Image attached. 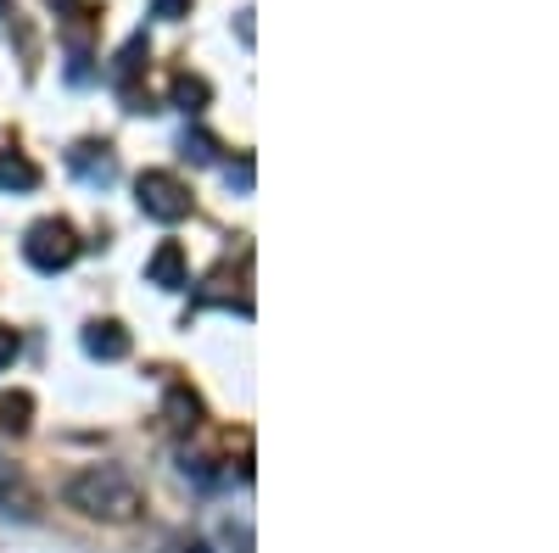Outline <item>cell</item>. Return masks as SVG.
Listing matches in <instances>:
<instances>
[{
  "label": "cell",
  "instance_id": "cell-1",
  "mask_svg": "<svg viewBox=\"0 0 559 553\" xmlns=\"http://www.w3.org/2000/svg\"><path fill=\"white\" fill-rule=\"evenodd\" d=\"M68 497H73V509L96 515V520H134V515H140V486H134L118 465L84 470V476L68 486Z\"/></svg>",
  "mask_w": 559,
  "mask_h": 553
},
{
  "label": "cell",
  "instance_id": "cell-2",
  "mask_svg": "<svg viewBox=\"0 0 559 553\" xmlns=\"http://www.w3.org/2000/svg\"><path fill=\"white\" fill-rule=\"evenodd\" d=\"M23 257H28L39 274L68 268V263L79 257V236H73V224H62V218H39V224L28 229V241H23Z\"/></svg>",
  "mask_w": 559,
  "mask_h": 553
},
{
  "label": "cell",
  "instance_id": "cell-3",
  "mask_svg": "<svg viewBox=\"0 0 559 553\" xmlns=\"http://www.w3.org/2000/svg\"><path fill=\"white\" fill-rule=\"evenodd\" d=\"M134 196H140V213L157 218V224H179L185 213H191V191H185V184H179L174 173H163V168L140 173Z\"/></svg>",
  "mask_w": 559,
  "mask_h": 553
},
{
  "label": "cell",
  "instance_id": "cell-4",
  "mask_svg": "<svg viewBox=\"0 0 559 553\" xmlns=\"http://www.w3.org/2000/svg\"><path fill=\"white\" fill-rule=\"evenodd\" d=\"M146 280L163 286V291H185V286H191V263H185V247H179V241H163V247L152 252Z\"/></svg>",
  "mask_w": 559,
  "mask_h": 553
},
{
  "label": "cell",
  "instance_id": "cell-5",
  "mask_svg": "<svg viewBox=\"0 0 559 553\" xmlns=\"http://www.w3.org/2000/svg\"><path fill=\"white\" fill-rule=\"evenodd\" d=\"M68 168H73L79 179H90V184H112V179H118V163H112V152H107V146H96V141L73 146V152H68Z\"/></svg>",
  "mask_w": 559,
  "mask_h": 553
},
{
  "label": "cell",
  "instance_id": "cell-6",
  "mask_svg": "<svg viewBox=\"0 0 559 553\" xmlns=\"http://www.w3.org/2000/svg\"><path fill=\"white\" fill-rule=\"evenodd\" d=\"M84 352L102 358V363H118V358H129V330L112 325V318H102V325L84 330Z\"/></svg>",
  "mask_w": 559,
  "mask_h": 553
},
{
  "label": "cell",
  "instance_id": "cell-7",
  "mask_svg": "<svg viewBox=\"0 0 559 553\" xmlns=\"http://www.w3.org/2000/svg\"><path fill=\"white\" fill-rule=\"evenodd\" d=\"M163 408H168V425L174 431H197L202 425V397L191 386H168V402Z\"/></svg>",
  "mask_w": 559,
  "mask_h": 553
},
{
  "label": "cell",
  "instance_id": "cell-8",
  "mask_svg": "<svg viewBox=\"0 0 559 553\" xmlns=\"http://www.w3.org/2000/svg\"><path fill=\"white\" fill-rule=\"evenodd\" d=\"M39 184V168L17 152H0V191H34Z\"/></svg>",
  "mask_w": 559,
  "mask_h": 553
},
{
  "label": "cell",
  "instance_id": "cell-9",
  "mask_svg": "<svg viewBox=\"0 0 559 553\" xmlns=\"http://www.w3.org/2000/svg\"><path fill=\"white\" fill-rule=\"evenodd\" d=\"M28 420H34V397L28 392H0V431H28Z\"/></svg>",
  "mask_w": 559,
  "mask_h": 553
},
{
  "label": "cell",
  "instance_id": "cell-10",
  "mask_svg": "<svg viewBox=\"0 0 559 553\" xmlns=\"http://www.w3.org/2000/svg\"><path fill=\"white\" fill-rule=\"evenodd\" d=\"M146 57H152V45H146V34H134V39L123 45V51H118V68H112V79H118V84L129 89V84H134V73L146 68Z\"/></svg>",
  "mask_w": 559,
  "mask_h": 553
},
{
  "label": "cell",
  "instance_id": "cell-11",
  "mask_svg": "<svg viewBox=\"0 0 559 553\" xmlns=\"http://www.w3.org/2000/svg\"><path fill=\"white\" fill-rule=\"evenodd\" d=\"M207 101H213L207 79H191V73H179V79H174V107H179V112H202Z\"/></svg>",
  "mask_w": 559,
  "mask_h": 553
},
{
  "label": "cell",
  "instance_id": "cell-12",
  "mask_svg": "<svg viewBox=\"0 0 559 553\" xmlns=\"http://www.w3.org/2000/svg\"><path fill=\"white\" fill-rule=\"evenodd\" d=\"M185 157H191V163H218V141L202 134V129H191V134H185Z\"/></svg>",
  "mask_w": 559,
  "mask_h": 553
},
{
  "label": "cell",
  "instance_id": "cell-13",
  "mask_svg": "<svg viewBox=\"0 0 559 553\" xmlns=\"http://www.w3.org/2000/svg\"><path fill=\"white\" fill-rule=\"evenodd\" d=\"M185 12H191V0H152V17H163V23H179Z\"/></svg>",
  "mask_w": 559,
  "mask_h": 553
},
{
  "label": "cell",
  "instance_id": "cell-14",
  "mask_svg": "<svg viewBox=\"0 0 559 553\" xmlns=\"http://www.w3.org/2000/svg\"><path fill=\"white\" fill-rule=\"evenodd\" d=\"M224 179L236 184V191H252V157H241V163H229V168H224Z\"/></svg>",
  "mask_w": 559,
  "mask_h": 553
},
{
  "label": "cell",
  "instance_id": "cell-15",
  "mask_svg": "<svg viewBox=\"0 0 559 553\" xmlns=\"http://www.w3.org/2000/svg\"><path fill=\"white\" fill-rule=\"evenodd\" d=\"M17 347H23V341H17V330H12V325H0V369H7V363L17 358Z\"/></svg>",
  "mask_w": 559,
  "mask_h": 553
},
{
  "label": "cell",
  "instance_id": "cell-16",
  "mask_svg": "<svg viewBox=\"0 0 559 553\" xmlns=\"http://www.w3.org/2000/svg\"><path fill=\"white\" fill-rule=\"evenodd\" d=\"M185 553H213V548H202V542H191V548H185Z\"/></svg>",
  "mask_w": 559,
  "mask_h": 553
},
{
  "label": "cell",
  "instance_id": "cell-17",
  "mask_svg": "<svg viewBox=\"0 0 559 553\" xmlns=\"http://www.w3.org/2000/svg\"><path fill=\"white\" fill-rule=\"evenodd\" d=\"M51 7H57V12H68V7H73V0H51Z\"/></svg>",
  "mask_w": 559,
  "mask_h": 553
},
{
  "label": "cell",
  "instance_id": "cell-18",
  "mask_svg": "<svg viewBox=\"0 0 559 553\" xmlns=\"http://www.w3.org/2000/svg\"><path fill=\"white\" fill-rule=\"evenodd\" d=\"M0 12H7V0H0Z\"/></svg>",
  "mask_w": 559,
  "mask_h": 553
}]
</instances>
